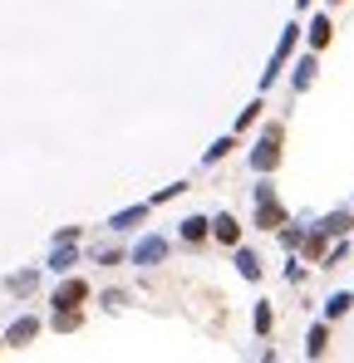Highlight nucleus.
Returning a JSON list of instances; mask_svg holds the SVG:
<instances>
[{
    "instance_id": "obj_13",
    "label": "nucleus",
    "mask_w": 354,
    "mask_h": 363,
    "mask_svg": "<svg viewBox=\"0 0 354 363\" xmlns=\"http://www.w3.org/2000/svg\"><path fill=\"white\" fill-rule=\"evenodd\" d=\"M325 339H330V334H325V329H315V334H310V354H325Z\"/></svg>"
},
{
    "instance_id": "obj_1",
    "label": "nucleus",
    "mask_w": 354,
    "mask_h": 363,
    "mask_svg": "<svg viewBox=\"0 0 354 363\" xmlns=\"http://www.w3.org/2000/svg\"><path fill=\"white\" fill-rule=\"evenodd\" d=\"M281 221H285V211H281L276 191H271V186H261V191H256V226H261V231H276Z\"/></svg>"
},
{
    "instance_id": "obj_3",
    "label": "nucleus",
    "mask_w": 354,
    "mask_h": 363,
    "mask_svg": "<svg viewBox=\"0 0 354 363\" xmlns=\"http://www.w3.org/2000/svg\"><path fill=\"white\" fill-rule=\"evenodd\" d=\"M212 236H217L222 246H236V241H241V226H236V216H217V221H212Z\"/></svg>"
},
{
    "instance_id": "obj_4",
    "label": "nucleus",
    "mask_w": 354,
    "mask_h": 363,
    "mask_svg": "<svg viewBox=\"0 0 354 363\" xmlns=\"http://www.w3.org/2000/svg\"><path fill=\"white\" fill-rule=\"evenodd\" d=\"M182 241H187V246H202V241H207V216H187V221H182Z\"/></svg>"
},
{
    "instance_id": "obj_11",
    "label": "nucleus",
    "mask_w": 354,
    "mask_h": 363,
    "mask_svg": "<svg viewBox=\"0 0 354 363\" xmlns=\"http://www.w3.org/2000/svg\"><path fill=\"white\" fill-rule=\"evenodd\" d=\"M310 79H315V59H305V64H300V74H295V89H305Z\"/></svg>"
},
{
    "instance_id": "obj_7",
    "label": "nucleus",
    "mask_w": 354,
    "mask_h": 363,
    "mask_svg": "<svg viewBox=\"0 0 354 363\" xmlns=\"http://www.w3.org/2000/svg\"><path fill=\"white\" fill-rule=\"evenodd\" d=\"M163 256H167L163 241H143V246H138V261H143V266H148V261H163Z\"/></svg>"
},
{
    "instance_id": "obj_9",
    "label": "nucleus",
    "mask_w": 354,
    "mask_h": 363,
    "mask_svg": "<svg viewBox=\"0 0 354 363\" xmlns=\"http://www.w3.org/2000/svg\"><path fill=\"white\" fill-rule=\"evenodd\" d=\"M10 339H15V344H25V339H35V319H20V324H15V334H10Z\"/></svg>"
},
{
    "instance_id": "obj_5",
    "label": "nucleus",
    "mask_w": 354,
    "mask_h": 363,
    "mask_svg": "<svg viewBox=\"0 0 354 363\" xmlns=\"http://www.w3.org/2000/svg\"><path fill=\"white\" fill-rule=\"evenodd\" d=\"M330 35H335V25H330V20L320 15V20L310 25V44H315V49H325V44H330Z\"/></svg>"
},
{
    "instance_id": "obj_8",
    "label": "nucleus",
    "mask_w": 354,
    "mask_h": 363,
    "mask_svg": "<svg viewBox=\"0 0 354 363\" xmlns=\"http://www.w3.org/2000/svg\"><path fill=\"white\" fill-rule=\"evenodd\" d=\"M236 266H241L246 280H256V275H261V266H256V256H251V251H241V256H236Z\"/></svg>"
},
{
    "instance_id": "obj_10",
    "label": "nucleus",
    "mask_w": 354,
    "mask_h": 363,
    "mask_svg": "<svg viewBox=\"0 0 354 363\" xmlns=\"http://www.w3.org/2000/svg\"><path fill=\"white\" fill-rule=\"evenodd\" d=\"M148 216V206H133V211H123V216H114V226H133V221H143Z\"/></svg>"
},
{
    "instance_id": "obj_6",
    "label": "nucleus",
    "mask_w": 354,
    "mask_h": 363,
    "mask_svg": "<svg viewBox=\"0 0 354 363\" xmlns=\"http://www.w3.org/2000/svg\"><path fill=\"white\" fill-rule=\"evenodd\" d=\"M84 294H89V285H84V280H74V285H64V290H59V299H54V304H64V309H69V304H79Z\"/></svg>"
},
{
    "instance_id": "obj_14",
    "label": "nucleus",
    "mask_w": 354,
    "mask_h": 363,
    "mask_svg": "<svg viewBox=\"0 0 354 363\" xmlns=\"http://www.w3.org/2000/svg\"><path fill=\"white\" fill-rule=\"evenodd\" d=\"M335 5H340V0H335Z\"/></svg>"
},
{
    "instance_id": "obj_2",
    "label": "nucleus",
    "mask_w": 354,
    "mask_h": 363,
    "mask_svg": "<svg viewBox=\"0 0 354 363\" xmlns=\"http://www.w3.org/2000/svg\"><path fill=\"white\" fill-rule=\"evenodd\" d=\"M251 162H256V172H271V167L281 162V123H271V128H266V138H261V148H256V157H251Z\"/></svg>"
},
{
    "instance_id": "obj_12",
    "label": "nucleus",
    "mask_w": 354,
    "mask_h": 363,
    "mask_svg": "<svg viewBox=\"0 0 354 363\" xmlns=\"http://www.w3.org/2000/svg\"><path fill=\"white\" fill-rule=\"evenodd\" d=\"M354 299L350 294H335V299H330V319H340V314H345V309H350Z\"/></svg>"
}]
</instances>
